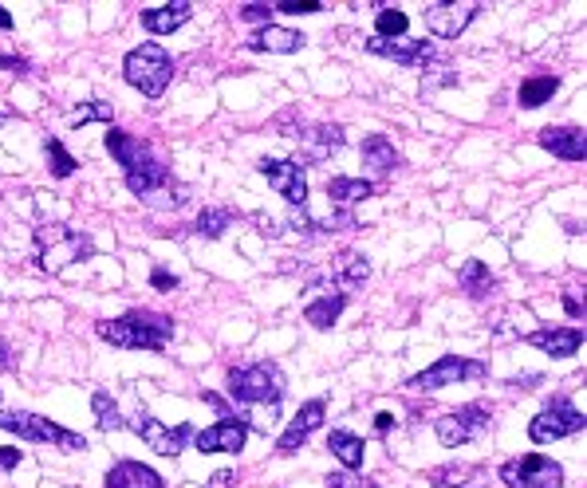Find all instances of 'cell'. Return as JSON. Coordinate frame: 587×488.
Returning a JSON list of instances; mask_svg holds the SVG:
<instances>
[{"label": "cell", "mask_w": 587, "mask_h": 488, "mask_svg": "<svg viewBox=\"0 0 587 488\" xmlns=\"http://www.w3.org/2000/svg\"><path fill=\"white\" fill-rule=\"evenodd\" d=\"M99 339L111 343V347H123V351H166V343L174 339V319L162 315V311H146V307H134L119 319H103L99 327Z\"/></svg>", "instance_id": "obj_1"}, {"label": "cell", "mask_w": 587, "mask_h": 488, "mask_svg": "<svg viewBox=\"0 0 587 488\" xmlns=\"http://www.w3.org/2000/svg\"><path fill=\"white\" fill-rule=\"evenodd\" d=\"M36 241V268L48 272V276H60L64 268L79 264V260H91L95 256V241L79 229H67V225H36L32 233Z\"/></svg>", "instance_id": "obj_2"}, {"label": "cell", "mask_w": 587, "mask_h": 488, "mask_svg": "<svg viewBox=\"0 0 587 488\" xmlns=\"http://www.w3.org/2000/svg\"><path fill=\"white\" fill-rule=\"evenodd\" d=\"M284 370L276 363H253V366H237L229 370L225 378V390L237 406H268L276 414L280 398H284Z\"/></svg>", "instance_id": "obj_3"}, {"label": "cell", "mask_w": 587, "mask_h": 488, "mask_svg": "<svg viewBox=\"0 0 587 488\" xmlns=\"http://www.w3.org/2000/svg\"><path fill=\"white\" fill-rule=\"evenodd\" d=\"M123 75L134 91H142L146 99H162L170 79H174V60L166 56L162 44H138L123 60Z\"/></svg>", "instance_id": "obj_4"}, {"label": "cell", "mask_w": 587, "mask_h": 488, "mask_svg": "<svg viewBox=\"0 0 587 488\" xmlns=\"http://www.w3.org/2000/svg\"><path fill=\"white\" fill-rule=\"evenodd\" d=\"M0 429L16 433L20 441H32V445H56V449H67V453H83V449H87V437H83V433L56 426L52 418L32 414V410H12V414H0Z\"/></svg>", "instance_id": "obj_5"}, {"label": "cell", "mask_w": 587, "mask_h": 488, "mask_svg": "<svg viewBox=\"0 0 587 488\" xmlns=\"http://www.w3.org/2000/svg\"><path fill=\"white\" fill-rule=\"evenodd\" d=\"M469 378H489V363H481V359H465V355H442L438 363H430L426 370H418L406 386L418 390V394H434V390H446V386L469 382Z\"/></svg>", "instance_id": "obj_6"}, {"label": "cell", "mask_w": 587, "mask_h": 488, "mask_svg": "<svg viewBox=\"0 0 587 488\" xmlns=\"http://www.w3.org/2000/svg\"><path fill=\"white\" fill-rule=\"evenodd\" d=\"M587 426V418L576 410V402L572 398H552L536 418H532V426H528V437L536 441V445H552V441H560V437H572V433H580Z\"/></svg>", "instance_id": "obj_7"}, {"label": "cell", "mask_w": 587, "mask_h": 488, "mask_svg": "<svg viewBox=\"0 0 587 488\" xmlns=\"http://www.w3.org/2000/svg\"><path fill=\"white\" fill-rule=\"evenodd\" d=\"M501 481L509 488H564V469L544 453H524L501 465Z\"/></svg>", "instance_id": "obj_8"}, {"label": "cell", "mask_w": 587, "mask_h": 488, "mask_svg": "<svg viewBox=\"0 0 587 488\" xmlns=\"http://www.w3.org/2000/svg\"><path fill=\"white\" fill-rule=\"evenodd\" d=\"M489 422H493V414H489L481 402H469V406H457L450 414L434 418V433H438V441H442L446 449H457V445L477 441V437L489 429Z\"/></svg>", "instance_id": "obj_9"}, {"label": "cell", "mask_w": 587, "mask_h": 488, "mask_svg": "<svg viewBox=\"0 0 587 488\" xmlns=\"http://www.w3.org/2000/svg\"><path fill=\"white\" fill-rule=\"evenodd\" d=\"M371 280V260L363 252H339L331 260V268L320 272V276H308V288L312 292H324V296H335L339 288H363Z\"/></svg>", "instance_id": "obj_10"}, {"label": "cell", "mask_w": 587, "mask_h": 488, "mask_svg": "<svg viewBox=\"0 0 587 488\" xmlns=\"http://www.w3.org/2000/svg\"><path fill=\"white\" fill-rule=\"evenodd\" d=\"M257 170H261V178H268V185L292 209H304L308 205V178H304V166L296 158H261Z\"/></svg>", "instance_id": "obj_11"}, {"label": "cell", "mask_w": 587, "mask_h": 488, "mask_svg": "<svg viewBox=\"0 0 587 488\" xmlns=\"http://www.w3.org/2000/svg\"><path fill=\"white\" fill-rule=\"evenodd\" d=\"M127 426H131L134 433H138V437L154 449V453H162V457H178V453L186 449V441L194 437V429L190 426H178V429L162 426V422H158V418H150L142 406L134 410V418L127 422Z\"/></svg>", "instance_id": "obj_12"}, {"label": "cell", "mask_w": 587, "mask_h": 488, "mask_svg": "<svg viewBox=\"0 0 587 488\" xmlns=\"http://www.w3.org/2000/svg\"><path fill=\"white\" fill-rule=\"evenodd\" d=\"M324 414H327L324 398H312V402H304V406H300V414H296V418L288 422V429L280 433V441H276V453H280V457H292V453H296V449H300V445H304V441H308L316 429L324 426Z\"/></svg>", "instance_id": "obj_13"}, {"label": "cell", "mask_w": 587, "mask_h": 488, "mask_svg": "<svg viewBox=\"0 0 587 488\" xmlns=\"http://www.w3.org/2000/svg\"><path fill=\"white\" fill-rule=\"evenodd\" d=\"M477 12H481L477 0H469V4H430V8H426V28H430L438 40H457V36L473 24Z\"/></svg>", "instance_id": "obj_14"}, {"label": "cell", "mask_w": 587, "mask_h": 488, "mask_svg": "<svg viewBox=\"0 0 587 488\" xmlns=\"http://www.w3.org/2000/svg\"><path fill=\"white\" fill-rule=\"evenodd\" d=\"M363 48L371 56H383V60H394L402 63V67H426V63H434V44L430 40H379V36H371Z\"/></svg>", "instance_id": "obj_15"}, {"label": "cell", "mask_w": 587, "mask_h": 488, "mask_svg": "<svg viewBox=\"0 0 587 488\" xmlns=\"http://www.w3.org/2000/svg\"><path fill=\"white\" fill-rule=\"evenodd\" d=\"M249 441V426L237 418H221L217 426L201 429L194 437L197 453H241Z\"/></svg>", "instance_id": "obj_16"}, {"label": "cell", "mask_w": 587, "mask_h": 488, "mask_svg": "<svg viewBox=\"0 0 587 488\" xmlns=\"http://www.w3.org/2000/svg\"><path fill=\"white\" fill-rule=\"evenodd\" d=\"M524 343L552 359H572L584 347V331L580 327H540V331H528Z\"/></svg>", "instance_id": "obj_17"}, {"label": "cell", "mask_w": 587, "mask_h": 488, "mask_svg": "<svg viewBox=\"0 0 587 488\" xmlns=\"http://www.w3.org/2000/svg\"><path fill=\"white\" fill-rule=\"evenodd\" d=\"M536 142H540L552 158H564V162H584L587 158V138L580 126H544Z\"/></svg>", "instance_id": "obj_18"}, {"label": "cell", "mask_w": 587, "mask_h": 488, "mask_svg": "<svg viewBox=\"0 0 587 488\" xmlns=\"http://www.w3.org/2000/svg\"><path fill=\"white\" fill-rule=\"evenodd\" d=\"M304 44H308L304 32H292V28H280V24H264V28H257V32L245 40L249 52H268V56H292V52H300Z\"/></svg>", "instance_id": "obj_19"}, {"label": "cell", "mask_w": 587, "mask_h": 488, "mask_svg": "<svg viewBox=\"0 0 587 488\" xmlns=\"http://www.w3.org/2000/svg\"><path fill=\"white\" fill-rule=\"evenodd\" d=\"M339 146H343V126L320 122V126H312V130L300 134V162H312L316 166V162L331 158Z\"/></svg>", "instance_id": "obj_20"}, {"label": "cell", "mask_w": 587, "mask_h": 488, "mask_svg": "<svg viewBox=\"0 0 587 488\" xmlns=\"http://www.w3.org/2000/svg\"><path fill=\"white\" fill-rule=\"evenodd\" d=\"M107 154L123 166V174L134 170V166H142L146 158H154V150H150V142H142V138H134L127 130H119V126H107Z\"/></svg>", "instance_id": "obj_21"}, {"label": "cell", "mask_w": 587, "mask_h": 488, "mask_svg": "<svg viewBox=\"0 0 587 488\" xmlns=\"http://www.w3.org/2000/svg\"><path fill=\"white\" fill-rule=\"evenodd\" d=\"M190 16H194V4H190V0H174V4H162V8H142V28H146L150 36H170V32H178Z\"/></svg>", "instance_id": "obj_22"}, {"label": "cell", "mask_w": 587, "mask_h": 488, "mask_svg": "<svg viewBox=\"0 0 587 488\" xmlns=\"http://www.w3.org/2000/svg\"><path fill=\"white\" fill-rule=\"evenodd\" d=\"M363 166L375 178H391L394 170L402 166V158H398V150H394V142L387 134H367L363 138Z\"/></svg>", "instance_id": "obj_23"}, {"label": "cell", "mask_w": 587, "mask_h": 488, "mask_svg": "<svg viewBox=\"0 0 587 488\" xmlns=\"http://www.w3.org/2000/svg\"><path fill=\"white\" fill-rule=\"evenodd\" d=\"M327 449H331V457L343 465V473L363 469L367 445H363V437H355L351 429H331V433H327Z\"/></svg>", "instance_id": "obj_24"}, {"label": "cell", "mask_w": 587, "mask_h": 488, "mask_svg": "<svg viewBox=\"0 0 587 488\" xmlns=\"http://www.w3.org/2000/svg\"><path fill=\"white\" fill-rule=\"evenodd\" d=\"M430 488H489V469L481 465H442L430 473Z\"/></svg>", "instance_id": "obj_25"}, {"label": "cell", "mask_w": 587, "mask_h": 488, "mask_svg": "<svg viewBox=\"0 0 587 488\" xmlns=\"http://www.w3.org/2000/svg\"><path fill=\"white\" fill-rule=\"evenodd\" d=\"M103 488H166V481L150 465H142V461H119L107 473V485Z\"/></svg>", "instance_id": "obj_26"}, {"label": "cell", "mask_w": 587, "mask_h": 488, "mask_svg": "<svg viewBox=\"0 0 587 488\" xmlns=\"http://www.w3.org/2000/svg\"><path fill=\"white\" fill-rule=\"evenodd\" d=\"M457 284H461V292H465L469 300H485V296L497 288V276L489 272V264H481V260H465L461 272H457Z\"/></svg>", "instance_id": "obj_27"}, {"label": "cell", "mask_w": 587, "mask_h": 488, "mask_svg": "<svg viewBox=\"0 0 587 488\" xmlns=\"http://www.w3.org/2000/svg\"><path fill=\"white\" fill-rule=\"evenodd\" d=\"M556 91H560V79L556 75H528L521 83V91H517V103H521L524 111H536V107L552 103Z\"/></svg>", "instance_id": "obj_28"}, {"label": "cell", "mask_w": 587, "mask_h": 488, "mask_svg": "<svg viewBox=\"0 0 587 488\" xmlns=\"http://www.w3.org/2000/svg\"><path fill=\"white\" fill-rule=\"evenodd\" d=\"M371 193H375V182H367V178H331V182H327V197H331V205H339V209L359 205V201H367Z\"/></svg>", "instance_id": "obj_29"}, {"label": "cell", "mask_w": 587, "mask_h": 488, "mask_svg": "<svg viewBox=\"0 0 587 488\" xmlns=\"http://www.w3.org/2000/svg\"><path fill=\"white\" fill-rule=\"evenodd\" d=\"M343 307H347V296H343V292H335V296H320V300H312V304L304 307V319H308L316 331H327V327H335V323H339Z\"/></svg>", "instance_id": "obj_30"}, {"label": "cell", "mask_w": 587, "mask_h": 488, "mask_svg": "<svg viewBox=\"0 0 587 488\" xmlns=\"http://www.w3.org/2000/svg\"><path fill=\"white\" fill-rule=\"evenodd\" d=\"M91 410H95V426L103 429V433L127 429V418L119 414V402H115L107 390H95V398H91Z\"/></svg>", "instance_id": "obj_31"}, {"label": "cell", "mask_w": 587, "mask_h": 488, "mask_svg": "<svg viewBox=\"0 0 587 488\" xmlns=\"http://www.w3.org/2000/svg\"><path fill=\"white\" fill-rule=\"evenodd\" d=\"M406 28H410V16H406L402 8H383L379 20H375V36H379V40H402Z\"/></svg>", "instance_id": "obj_32"}, {"label": "cell", "mask_w": 587, "mask_h": 488, "mask_svg": "<svg viewBox=\"0 0 587 488\" xmlns=\"http://www.w3.org/2000/svg\"><path fill=\"white\" fill-rule=\"evenodd\" d=\"M233 225V209H205L201 217H197V233L205 237V241H217V237H225V229Z\"/></svg>", "instance_id": "obj_33"}, {"label": "cell", "mask_w": 587, "mask_h": 488, "mask_svg": "<svg viewBox=\"0 0 587 488\" xmlns=\"http://www.w3.org/2000/svg\"><path fill=\"white\" fill-rule=\"evenodd\" d=\"M44 154H48L52 178H71V174H75V166H79V162L67 154V146L60 142V138H48V142H44Z\"/></svg>", "instance_id": "obj_34"}, {"label": "cell", "mask_w": 587, "mask_h": 488, "mask_svg": "<svg viewBox=\"0 0 587 488\" xmlns=\"http://www.w3.org/2000/svg\"><path fill=\"white\" fill-rule=\"evenodd\" d=\"M107 122L111 126V103H103V99H91V103H83V107H75L71 115H67V122L71 126H83V122Z\"/></svg>", "instance_id": "obj_35"}, {"label": "cell", "mask_w": 587, "mask_h": 488, "mask_svg": "<svg viewBox=\"0 0 587 488\" xmlns=\"http://www.w3.org/2000/svg\"><path fill=\"white\" fill-rule=\"evenodd\" d=\"M272 12H288V16H316V12H324V4H320V0H280V4H272Z\"/></svg>", "instance_id": "obj_36"}, {"label": "cell", "mask_w": 587, "mask_h": 488, "mask_svg": "<svg viewBox=\"0 0 587 488\" xmlns=\"http://www.w3.org/2000/svg\"><path fill=\"white\" fill-rule=\"evenodd\" d=\"M324 485L327 488H383L379 481H367V477H355V473H331Z\"/></svg>", "instance_id": "obj_37"}, {"label": "cell", "mask_w": 587, "mask_h": 488, "mask_svg": "<svg viewBox=\"0 0 587 488\" xmlns=\"http://www.w3.org/2000/svg\"><path fill=\"white\" fill-rule=\"evenodd\" d=\"M237 16L245 24H272V4H241Z\"/></svg>", "instance_id": "obj_38"}, {"label": "cell", "mask_w": 587, "mask_h": 488, "mask_svg": "<svg viewBox=\"0 0 587 488\" xmlns=\"http://www.w3.org/2000/svg\"><path fill=\"white\" fill-rule=\"evenodd\" d=\"M150 284H154L158 292H174V288H178V276H170L166 268H154V272H150Z\"/></svg>", "instance_id": "obj_39"}, {"label": "cell", "mask_w": 587, "mask_h": 488, "mask_svg": "<svg viewBox=\"0 0 587 488\" xmlns=\"http://www.w3.org/2000/svg\"><path fill=\"white\" fill-rule=\"evenodd\" d=\"M253 221L261 225V229H257L261 237H268V241H280V233H284V229H280V225H276L272 217H264V213H253Z\"/></svg>", "instance_id": "obj_40"}, {"label": "cell", "mask_w": 587, "mask_h": 488, "mask_svg": "<svg viewBox=\"0 0 587 488\" xmlns=\"http://www.w3.org/2000/svg\"><path fill=\"white\" fill-rule=\"evenodd\" d=\"M24 461V449H12V445H0V469H16Z\"/></svg>", "instance_id": "obj_41"}, {"label": "cell", "mask_w": 587, "mask_h": 488, "mask_svg": "<svg viewBox=\"0 0 587 488\" xmlns=\"http://www.w3.org/2000/svg\"><path fill=\"white\" fill-rule=\"evenodd\" d=\"M205 488H237V473H233V469H217Z\"/></svg>", "instance_id": "obj_42"}, {"label": "cell", "mask_w": 587, "mask_h": 488, "mask_svg": "<svg viewBox=\"0 0 587 488\" xmlns=\"http://www.w3.org/2000/svg\"><path fill=\"white\" fill-rule=\"evenodd\" d=\"M391 429H394V414H387V410H383V414H375V433H379V437H387Z\"/></svg>", "instance_id": "obj_43"}, {"label": "cell", "mask_w": 587, "mask_h": 488, "mask_svg": "<svg viewBox=\"0 0 587 488\" xmlns=\"http://www.w3.org/2000/svg\"><path fill=\"white\" fill-rule=\"evenodd\" d=\"M0 67H8L16 75H28V60H16V56H0Z\"/></svg>", "instance_id": "obj_44"}, {"label": "cell", "mask_w": 587, "mask_h": 488, "mask_svg": "<svg viewBox=\"0 0 587 488\" xmlns=\"http://www.w3.org/2000/svg\"><path fill=\"white\" fill-rule=\"evenodd\" d=\"M12 366H16V359H12V347L0 339V374H4V370H12Z\"/></svg>", "instance_id": "obj_45"}, {"label": "cell", "mask_w": 587, "mask_h": 488, "mask_svg": "<svg viewBox=\"0 0 587 488\" xmlns=\"http://www.w3.org/2000/svg\"><path fill=\"white\" fill-rule=\"evenodd\" d=\"M528 382H540V374H524V378H509L513 390H528Z\"/></svg>", "instance_id": "obj_46"}, {"label": "cell", "mask_w": 587, "mask_h": 488, "mask_svg": "<svg viewBox=\"0 0 587 488\" xmlns=\"http://www.w3.org/2000/svg\"><path fill=\"white\" fill-rule=\"evenodd\" d=\"M564 307H568V315H572V319H580V315H584L580 300H572V296H564Z\"/></svg>", "instance_id": "obj_47"}, {"label": "cell", "mask_w": 587, "mask_h": 488, "mask_svg": "<svg viewBox=\"0 0 587 488\" xmlns=\"http://www.w3.org/2000/svg\"><path fill=\"white\" fill-rule=\"evenodd\" d=\"M8 28H12V12L0 4V32H8Z\"/></svg>", "instance_id": "obj_48"}, {"label": "cell", "mask_w": 587, "mask_h": 488, "mask_svg": "<svg viewBox=\"0 0 587 488\" xmlns=\"http://www.w3.org/2000/svg\"><path fill=\"white\" fill-rule=\"evenodd\" d=\"M0 398H4V394H0Z\"/></svg>", "instance_id": "obj_49"}]
</instances>
